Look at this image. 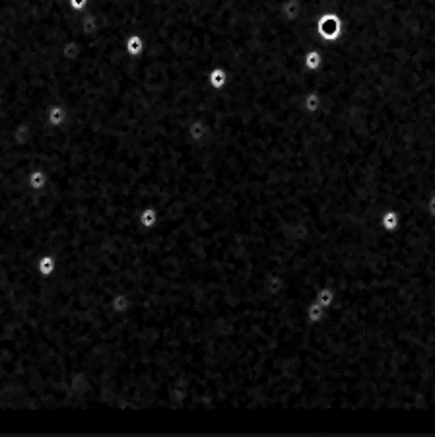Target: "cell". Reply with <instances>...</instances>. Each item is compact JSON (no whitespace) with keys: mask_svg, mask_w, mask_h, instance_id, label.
<instances>
[{"mask_svg":"<svg viewBox=\"0 0 435 437\" xmlns=\"http://www.w3.org/2000/svg\"><path fill=\"white\" fill-rule=\"evenodd\" d=\"M319 33L326 41H338L342 33V24L336 14H326L319 20Z\"/></svg>","mask_w":435,"mask_h":437,"instance_id":"1","label":"cell"},{"mask_svg":"<svg viewBox=\"0 0 435 437\" xmlns=\"http://www.w3.org/2000/svg\"><path fill=\"white\" fill-rule=\"evenodd\" d=\"M379 221H381L383 231H387V233H396V231L400 229V225H402V218H400L398 210H392V208L385 210V212L381 214Z\"/></svg>","mask_w":435,"mask_h":437,"instance_id":"2","label":"cell"},{"mask_svg":"<svg viewBox=\"0 0 435 437\" xmlns=\"http://www.w3.org/2000/svg\"><path fill=\"white\" fill-rule=\"evenodd\" d=\"M305 317H307V321H309V325H313V327H317V325H321L323 321H325L326 317V309L323 305H319L317 301L313 300L309 305H307V311H305Z\"/></svg>","mask_w":435,"mask_h":437,"instance_id":"3","label":"cell"},{"mask_svg":"<svg viewBox=\"0 0 435 437\" xmlns=\"http://www.w3.org/2000/svg\"><path fill=\"white\" fill-rule=\"evenodd\" d=\"M334 290L330 288V286H323V288H319L317 290V294H315V301L319 303V305H323L326 311L334 305Z\"/></svg>","mask_w":435,"mask_h":437,"instance_id":"4","label":"cell"},{"mask_svg":"<svg viewBox=\"0 0 435 437\" xmlns=\"http://www.w3.org/2000/svg\"><path fill=\"white\" fill-rule=\"evenodd\" d=\"M305 62H307V68H311V70H317L319 66H321V53L319 51H311V53H307L305 56Z\"/></svg>","mask_w":435,"mask_h":437,"instance_id":"5","label":"cell"},{"mask_svg":"<svg viewBox=\"0 0 435 437\" xmlns=\"http://www.w3.org/2000/svg\"><path fill=\"white\" fill-rule=\"evenodd\" d=\"M319 103H321V99H319L317 93H309L307 99H305V107L309 111H317L319 109Z\"/></svg>","mask_w":435,"mask_h":437,"instance_id":"6","label":"cell"},{"mask_svg":"<svg viewBox=\"0 0 435 437\" xmlns=\"http://www.w3.org/2000/svg\"><path fill=\"white\" fill-rule=\"evenodd\" d=\"M210 78H212V86H214V87H221L223 82H225V74H223L221 70H212Z\"/></svg>","mask_w":435,"mask_h":437,"instance_id":"7","label":"cell"},{"mask_svg":"<svg viewBox=\"0 0 435 437\" xmlns=\"http://www.w3.org/2000/svg\"><path fill=\"white\" fill-rule=\"evenodd\" d=\"M142 223H144L146 227H152V225L156 223V212H154V210L144 212V216H142Z\"/></svg>","mask_w":435,"mask_h":437,"instance_id":"8","label":"cell"}]
</instances>
